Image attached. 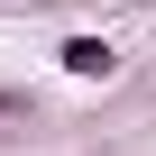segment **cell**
Returning <instances> with one entry per match:
<instances>
[{"label":"cell","mask_w":156,"mask_h":156,"mask_svg":"<svg viewBox=\"0 0 156 156\" xmlns=\"http://www.w3.org/2000/svg\"><path fill=\"white\" fill-rule=\"evenodd\" d=\"M55 64L73 73V83H110V73H119V46L83 28V37H64V46H55Z\"/></svg>","instance_id":"obj_1"},{"label":"cell","mask_w":156,"mask_h":156,"mask_svg":"<svg viewBox=\"0 0 156 156\" xmlns=\"http://www.w3.org/2000/svg\"><path fill=\"white\" fill-rule=\"evenodd\" d=\"M9 110H19V92H0V119H9Z\"/></svg>","instance_id":"obj_2"}]
</instances>
